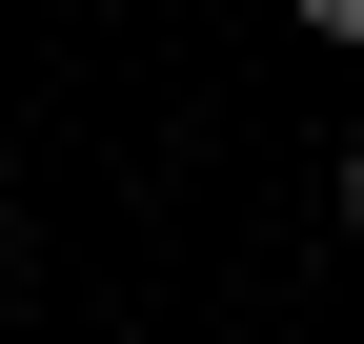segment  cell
<instances>
[{
    "instance_id": "cell-2",
    "label": "cell",
    "mask_w": 364,
    "mask_h": 344,
    "mask_svg": "<svg viewBox=\"0 0 364 344\" xmlns=\"http://www.w3.org/2000/svg\"><path fill=\"white\" fill-rule=\"evenodd\" d=\"M344 223H364V122H344Z\"/></svg>"
},
{
    "instance_id": "cell-1",
    "label": "cell",
    "mask_w": 364,
    "mask_h": 344,
    "mask_svg": "<svg viewBox=\"0 0 364 344\" xmlns=\"http://www.w3.org/2000/svg\"><path fill=\"white\" fill-rule=\"evenodd\" d=\"M284 21H304V41H364V0H284Z\"/></svg>"
}]
</instances>
